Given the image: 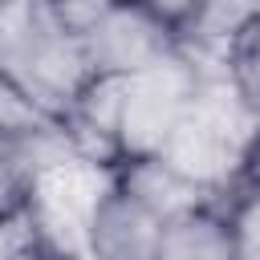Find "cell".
I'll return each mask as SVG.
<instances>
[{"mask_svg": "<svg viewBox=\"0 0 260 260\" xmlns=\"http://www.w3.org/2000/svg\"><path fill=\"white\" fill-rule=\"evenodd\" d=\"M195 89H199V69L183 49H175L167 61L142 73H130L118 110V158L158 154L171 130L179 126V118L187 114Z\"/></svg>", "mask_w": 260, "mask_h": 260, "instance_id": "3957f363", "label": "cell"}, {"mask_svg": "<svg viewBox=\"0 0 260 260\" xmlns=\"http://www.w3.org/2000/svg\"><path fill=\"white\" fill-rule=\"evenodd\" d=\"M162 223L114 179L85 219V260H158Z\"/></svg>", "mask_w": 260, "mask_h": 260, "instance_id": "5b68a950", "label": "cell"}, {"mask_svg": "<svg viewBox=\"0 0 260 260\" xmlns=\"http://www.w3.org/2000/svg\"><path fill=\"white\" fill-rule=\"evenodd\" d=\"M260 16V0H203L199 12L179 28V45L199 57H228L236 32Z\"/></svg>", "mask_w": 260, "mask_h": 260, "instance_id": "ba28073f", "label": "cell"}, {"mask_svg": "<svg viewBox=\"0 0 260 260\" xmlns=\"http://www.w3.org/2000/svg\"><path fill=\"white\" fill-rule=\"evenodd\" d=\"M183 49V45H179ZM187 53V49H183ZM199 69V89L162 142L158 158H167L179 175L195 179L223 203H232L252 150L260 146V110L244 98V89L228 73V57L187 53Z\"/></svg>", "mask_w": 260, "mask_h": 260, "instance_id": "6da1fadb", "label": "cell"}, {"mask_svg": "<svg viewBox=\"0 0 260 260\" xmlns=\"http://www.w3.org/2000/svg\"><path fill=\"white\" fill-rule=\"evenodd\" d=\"M37 260H81V256H69V252H57V248H45Z\"/></svg>", "mask_w": 260, "mask_h": 260, "instance_id": "5bb4252c", "label": "cell"}, {"mask_svg": "<svg viewBox=\"0 0 260 260\" xmlns=\"http://www.w3.org/2000/svg\"><path fill=\"white\" fill-rule=\"evenodd\" d=\"M0 77L57 122H69L93 69L57 0H0Z\"/></svg>", "mask_w": 260, "mask_h": 260, "instance_id": "7a4b0ae2", "label": "cell"}, {"mask_svg": "<svg viewBox=\"0 0 260 260\" xmlns=\"http://www.w3.org/2000/svg\"><path fill=\"white\" fill-rule=\"evenodd\" d=\"M49 126H61L53 114H45L37 102H28L12 81L0 77V138L16 142V138H28V134H41Z\"/></svg>", "mask_w": 260, "mask_h": 260, "instance_id": "9c48e42d", "label": "cell"}, {"mask_svg": "<svg viewBox=\"0 0 260 260\" xmlns=\"http://www.w3.org/2000/svg\"><path fill=\"white\" fill-rule=\"evenodd\" d=\"M142 4H146V8H154L162 20H171L175 28H183V24L199 12V4H203V0H142Z\"/></svg>", "mask_w": 260, "mask_h": 260, "instance_id": "4fadbf2b", "label": "cell"}, {"mask_svg": "<svg viewBox=\"0 0 260 260\" xmlns=\"http://www.w3.org/2000/svg\"><path fill=\"white\" fill-rule=\"evenodd\" d=\"M32 187H37V179H32V171L24 167L16 142L0 138V211L24 207V203L32 199Z\"/></svg>", "mask_w": 260, "mask_h": 260, "instance_id": "7c38bea8", "label": "cell"}, {"mask_svg": "<svg viewBox=\"0 0 260 260\" xmlns=\"http://www.w3.org/2000/svg\"><path fill=\"white\" fill-rule=\"evenodd\" d=\"M77 37L93 77H130L179 49V28L142 0H106Z\"/></svg>", "mask_w": 260, "mask_h": 260, "instance_id": "277c9868", "label": "cell"}, {"mask_svg": "<svg viewBox=\"0 0 260 260\" xmlns=\"http://www.w3.org/2000/svg\"><path fill=\"white\" fill-rule=\"evenodd\" d=\"M228 219H232V256L236 260H260V191L232 195Z\"/></svg>", "mask_w": 260, "mask_h": 260, "instance_id": "8fae6325", "label": "cell"}, {"mask_svg": "<svg viewBox=\"0 0 260 260\" xmlns=\"http://www.w3.org/2000/svg\"><path fill=\"white\" fill-rule=\"evenodd\" d=\"M158 260H236L228 207H195L167 219Z\"/></svg>", "mask_w": 260, "mask_h": 260, "instance_id": "52a82bcc", "label": "cell"}, {"mask_svg": "<svg viewBox=\"0 0 260 260\" xmlns=\"http://www.w3.org/2000/svg\"><path fill=\"white\" fill-rule=\"evenodd\" d=\"M114 183L122 191H130L142 207H150L158 219H175L183 211L195 207H228L219 195H211L207 187H199L195 179L179 175L167 158L158 154H142V158H118L114 162Z\"/></svg>", "mask_w": 260, "mask_h": 260, "instance_id": "8992f818", "label": "cell"}, {"mask_svg": "<svg viewBox=\"0 0 260 260\" xmlns=\"http://www.w3.org/2000/svg\"><path fill=\"white\" fill-rule=\"evenodd\" d=\"M228 73L244 89V98L260 110V16L248 20L228 45Z\"/></svg>", "mask_w": 260, "mask_h": 260, "instance_id": "30bf717a", "label": "cell"}]
</instances>
